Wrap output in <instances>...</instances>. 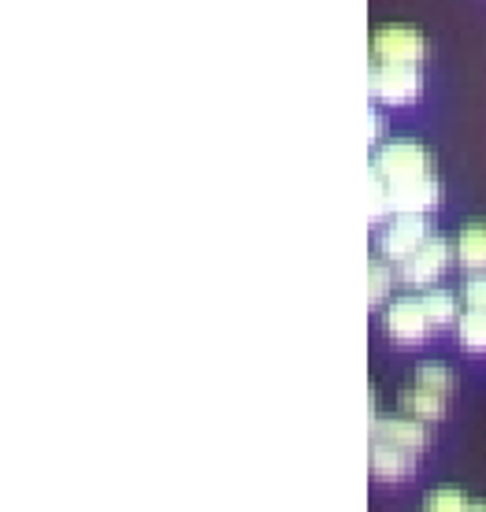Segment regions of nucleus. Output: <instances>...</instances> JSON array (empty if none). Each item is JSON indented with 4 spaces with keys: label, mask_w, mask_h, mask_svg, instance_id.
<instances>
[{
    "label": "nucleus",
    "mask_w": 486,
    "mask_h": 512,
    "mask_svg": "<svg viewBox=\"0 0 486 512\" xmlns=\"http://www.w3.org/2000/svg\"><path fill=\"white\" fill-rule=\"evenodd\" d=\"M468 512H486V501H472V509Z\"/></svg>",
    "instance_id": "obj_18"
},
{
    "label": "nucleus",
    "mask_w": 486,
    "mask_h": 512,
    "mask_svg": "<svg viewBox=\"0 0 486 512\" xmlns=\"http://www.w3.org/2000/svg\"><path fill=\"white\" fill-rule=\"evenodd\" d=\"M390 286H394V268H390V260L383 256H375L368 264V305L379 308L390 297Z\"/></svg>",
    "instance_id": "obj_13"
},
{
    "label": "nucleus",
    "mask_w": 486,
    "mask_h": 512,
    "mask_svg": "<svg viewBox=\"0 0 486 512\" xmlns=\"http://www.w3.org/2000/svg\"><path fill=\"white\" fill-rule=\"evenodd\" d=\"M472 509V498L457 487H442L427 494V509L423 512H468Z\"/></svg>",
    "instance_id": "obj_15"
},
{
    "label": "nucleus",
    "mask_w": 486,
    "mask_h": 512,
    "mask_svg": "<svg viewBox=\"0 0 486 512\" xmlns=\"http://www.w3.org/2000/svg\"><path fill=\"white\" fill-rule=\"evenodd\" d=\"M371 438H383V442H394L401 449H412L420 453L427 446V427L412 416H379L375 427H371Z\"/></svg>",
    "instance_id": "obj_8"
},
{
    "label": "nucleus",
    "mask_w": 486,
    "mask_h": 512,
    "mask_svg": "<svg viewBox=\"0 0 486 512\" xmlns=\"http://www.w3.org/2000/svg\"><path fill=\"white\" fill-rule=\"evenodd\" d=\"M427 60V38L416 26L386 23L371 34V64H416Z\"/></svg>",
    "instance_id": "obj_3"
},
{
    "label": "nucleus",
    "mask_w": 486,
    "mask_h": 512,
    "mask_svg": "<svg viewBox=\"0 0 486 512\" xmlns=\"http://www.w3.org/2000/svg\"><path fill=\"white\" fill-rule=\"evenodd\" d=\"M371 138H383V116L371 112Z\"/></svg>",
    "instance_id": "obj_17"
},
{
    "label": "nucleus",
    "mask_w": 486,
    "mask_h": 512,
    "mask_svg": "<svg viewBox=\"0 0 486 512\" xmlns=\"http://www.w3.org/2000/svg\"><path fill=\"white\" fill-rule=\"evenodd\" d=\"M423 308H427V316L435 327H449V323L461 320V305H457V294L453 290H442V286H431V290H423Z\"/></svg>",
    "instance_id": "obj_11"
},
{
    "label": "nucleus",
    "mask_w": 486,
    "mask_h": 512,
    "mask_svg": "<svg viewBox=\"0 0 486 512\" xmlns=\"http://www.w3.org/2000/svg\"><path fill=\"white\" fill-rule=\"evenodd\" d=\"M449 260H457V256H453V242H449L446 234H431V238L397 268V275H401V282L412 286V290H431V286L442 279V271L449 268Z\"/></svg>",
    "instance_id": "obj_4"
},
{
    "label": "nucleus",
    "mask_w": 486,
    "mask_h": 512,
    "mask_svg": "<svg viewBox=\"0 0 486 512\" xmlns=\"http://www.w3.org/2000/svg\"><path fill=\"white\" fill-rule=\"evenodd\" d=\"M401 409H405V416H412V420L435 423L446 416V397L412 383L409 390H401Z\"/></svg>",
    "instance_id": "obj_10"
},
{
    "label": "nucleus",
    "mask_w": 486,
    "mask_h": 512,
    "mask_svg": "<svg viewBox=\"0 0 486 512\" xmlns=\"http://www.w3.org/2000/svg\"><path fill=\"white\" fill-rule=\"evenodd\" d=\"M453 256H457V264L468 268L472 275H486V219L483 223H468V227L453 238Z\"/></svg>",
    "instance_id": "obj_9"
},
{
    "label": "nucleus",
    "mask_w": 486,
    "mask_h": 512,
    "mask_svg": "<svg viewBox=\"0 0 486 512\" xmlns=\"http://www.w3.org/2000/svg\"><path fill=\"white\" fill-rule=\"evenodd\" d=\"M383 327L394 342H401V346H420L423 338L435 331V323H431V316H427L420 294L394 297L383 312Z\"/></svg>",
    "instance_id": "obj_5"
},
{
    "label": "nucleus",
    "mask_w": 486,
    "mask_h": 512,
    "mask_svg": "<svg viewBox=\"0 0 486 512\" xmlns=\"http://www.w3.org/2000/svg\"><path fill=\"white\" fill-rule=\"evenodd\" d=\"M457 338L468 353H486V308H464L457 320Z\"/></svg>",
    "instance_id": "obj_12"
},
{
    "label": "nucleus",
    "mask_w": 486,
    "mask_h": 512,
    "mask_svg": "<svg viewBox=\"0 0 486 512\" xmlns=\"http://www.w3.org/2000/svg\"><path fill=\"white\" fill-rule=\"evenodd\" d=\"M464 305L486 308V275H472V279L464 282Z\"/></svg>",
    "instance_id": "obj_16"
},
{
    "label": "nucleus",
    "mask_w": 486,
    "mask_h": 512,
    "mask_svg": "<svg viewBox=\"0 0 486 512\" xmlns=\"http://www.w3.org/2000/svg\"><path fill=\"white\" fill-rule=\"evenodd\" d=\"M416 386L449 397V390H453V372H449L446 364H438V360H427V364L416 368Z\"/></svg>",
    "instance_id": "obj_14"
},
{
    "label": "nucleus",
    "mask_w": 486,
    "mask_h": 512,
    "mask_svg": "<svg viewBox=\"0 0 486 512\" xmlns=\"http://www.w3.org/2000/svg\"><path fill=\"white\" fill-rule=\"evenodd\" d=\"M427 238H431L427 216H394V219H386L383 231H379V256L401 268Z\"/></svg>",
    "instance_id": "obj_6"
},
{
    "label": "nucleus",
    "mask_w": 486,
    "mask_h": 512,
    "mask_svg": "<svg viewBox=\"0 0 486 512\" xmlns=\"http://www.w3.org/2000/svg\"><path fill=\"white\" fill-rule=\"evenodd\" d=\"M368 93L375 104L401 108V104L420 101L423 75L416 64H368Z\"/></svg>",
    "instance_id": "obj_2"
},
{
    "label": "nucleus",
    "mask_w": 486,
    "mask_h": 512,
    "mask_svg": "<svg viewBox=\"0 0 486 512\" xmlns=\"http://www.w3.org/2000/svg\"><path fill=\"white\" fill-rule=\"evenodd\" d=\"M442 201L435 156L416 138L383 141L368 167V219L383 227L394 216H427Z\"/></svg>",
    "instance_id": "obj_1"
},
{
    "label": "nucleus",
    "mask_w": 486,
    "mask_h": 512,
    "mask_svg": "<svg viewBox=\"0 0 486 512\" xmlns=\"http://www.w3.org/2000/svg\"><path fill=\"white\" fill-rule=\"evenodd\" d=\"M416 468V453L412 449H401L394 442H383V438H371V475L383 479V483H394V479H405Z\"/></svg>",
    "instance_id": "obj_7"
}]
</instances>
